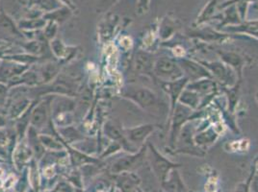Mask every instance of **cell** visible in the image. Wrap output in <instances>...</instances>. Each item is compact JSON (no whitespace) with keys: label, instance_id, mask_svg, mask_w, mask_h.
<instances>
[{"label":"cell","instance_id":"obj_17","mask_svg":"<svg viewBox=\"0 0 258 192\" xmlns=\"http://www.w3.org/2000/svg\"><path fill=\"white\" fill-rule=\"evenodd\" d=\"M221 0H210L208 2V4L205 6V9L203 10L202 14L200 15V17L198 19V23L201 24V23L205 22V21L209 20L213 16V14L215 13L216 8L219 7V2Z\"/></svg>","mask_w":258,"mask_h":192},{"label":"cell","instance_id":"obj_21","mask_svg":"<svg viewBox=\"0 0 258 192\" xmlns=\"http://www.w3.org/2000/svg\"><path fill=\"white\" fill-rule=\"evenodd\" d=\"M254 170L256 172V174H258V159L256 161H255V164H254Z\"/></svg>","mask_w":258,"mask_h":192},{"label":"cell","instance_id":"obj_5","mask_svg":"<svg viewBox=\"0 0 258 192\" xmlns=\"http://www.w3.org/2000/svg\"><path fill=\"white\" fill-rule=\"evenodd\" d=\"M150 152V160H151V168L154 172L155 176L159 181L163 183L170 175L172 170L175 168H179L181 164L175 163L169 160L167 157L162 155L161 153L154 147L153 144H149Z\"/></svg>","mask_w":258,"mask_h":192},{"label":"cell","instance_id":"obj_18","mask_svg":"<svg viewBox=\"0 0 258 192\" xmlns=\"http://www.w3.org/2000/svg\"><path fill=\"white\" fill-rule=\"evenodd\" d=\"M150 3H151V0H139L138 10L140 13H146L150 8Z\"/></svg>","mask_w":258,"mask_h":192},{"label":"cell","instance_id":"obj_8","mask_svg":"<svg viewBox=\"0 0 258 192\" xmlns=\"http://www.w3.org/2000/svg\"><path fill=\"white\" fill-rule=\"evenodd\" d=\"M147 147H143L140 152L136 155L133 156H128V157H124L120 160H118L112 167V171L114 173H120V172H124V171L131 170L135 167H137L138 165H140L143 162V160L146 157L147 154Z\"/></svg>","mask_w":258,"mask_h":192},{"label":"cell","instance_id":"obj_16","mask_svg":"<svg viewBox=\"0 0 258 192\" xmlns=\"http://www.w3.org/2000/svg\"><path fill=\"white\" fill-rule=\"evenodd\" d=\"M178 103L182 104L186 107L190 108L193 111H197L201 107L202 96L197 93L196 91L185 87V89L183 90L181 95L179 97Z\"/></svg>","mask_w":258,"mask_h":192},{"label":"cell","instance_id":"obj_12","mask_svg":"<svg viewBox=\"0 0 258 192\" xmlns=\"http://www.w3.org/2000/svg\"><path fill=\"white\" fill-rule=\"evenodd\" d=\"M218 138L219 133L216 132L215 129L213 127H208L195 134L194 142L201 149L205 150L210 147L212 144H214Z\"/></svg>","mask_w":258,"mask_h":192},{"label":"cell","instance_id":"obj_7","mask_svg":"<svg viewBox=\"0 0 258 192\" xmlns=\"http://www.w3.org/2000/svg\"><path fill=\"white\" fill-rule=\"evenodd\" d=\"M188 83H189V80L186 77H182L178 80L172 81V82L162 83V88L166 92V94L168 95L170 100V113L167 119V123L169 122V119L171 118L174 109L178 104L179 97L181 95L183 90L185 89V87L188 85Z\"/></svg>","mask_w":258,"mask_h":192},{"label":"cell","instance_id":"obj_11","mask_svg":"<svg viewBox=\"0 0 258 192\" xmlns=\"http://www.w3.org/2000/svg\"><path fill=\"white\" fill-rule=\"evenodd\" d=\"M221 61L230 66L235 72L239 79L242 77L243 68L245 66V59L240 54L233 51H218Z\"/></svg>","mask_w":258,"mask_h":192},{"label":"cell","instance_id":"obj_3","mask_svg":"<svg viewBox=\"0 0 258 192\" xmlns=\"http://www.w3.org/2000/svg\"><path fill=\"white\" fill-rule=\"evenodd\" d=\"M153 74L162 82H172L184 77L177 60L169 56H161L155 60Z\"/></svg>","mask_w":258,"mask_h":192},{"label":"cell","instance_id":"obj_1","mask_svg":"<svg viewBox=\"0 0 258 192\" xmlns=\"http://www.w3.org/2000/svg\"><path fill=\"white\" fill-rule=\"evenodd\" d=\"M126 96L144 110L155 115L169 117L170 107L154 91L147 87H133L126 92Z\"/></svg>","mask_w":258,"mask_h":192},{"label":"cell","instance_id":"obj_22","mask_svg":"<svg viewBox=\"0 0 258 192\" xmlns=\"http://www.w3.org/2000/svg\"><path fill=\"white\" fill-rule=\"evenodd\" d=\"M3 175V170L2 169H0V177Z\"/></svg>","mask_w":258,"mask_h":192},{"label":"cell","instance_id":"obj_20","mask_svg":"<svg viewBox=\"0 0 258 192\" xmlns=\"http://www.w3.org/2000/svg\"><path fill=\"white\" fill-rule=\"evenodd\" d=\"M44 175H45L46 177H51V176L53 175V169H52L51 167L46 168L45 171H44Z\"/></svg>","mask_w":258,"mask_h":192},{"label":"cell","instance_id":"obj_4","mask_svg":"<svg viewBox=\"0 0 258 192\" xmlns=\"http://www.w3.org/2000/svg\"><path fill=\"white\" fill-rule=\"evenodd\" d=\"M209 71L211 77L216 82L232 87L236 85L237 81H240L236 72L227 64L222 61L208 62V61H199Z\"/></svg>","mask_w":258,"mask_h":192},{"label":"cell","instance_id":"obj_13","mask_svg":"<svg viewBox=\"0 0 258 192\" xmlns=\"http://www.w3.org/2000/svg\"><path fill=\"white\" fill-rule=\"evenodd\" d=\"M157 126L158 125L155 124H146L136 128L129 129L126 131L128 139L135 144L143 143L156 130Z\"/></svg>","mask_w":258,"mask_h":192},{"label":"cell","instance_id":"obj_2","mask_svg":"<svg viewBox=\"0 0 258 192\" xmlns=\"http://www.w3.org/2000/svg\"><path fill=\"white\" fill-rule=\"evenodd\" d=\"M195 111L178 103L174 109L171 118L169 119V148L174 150L176 148L177 139L182 131L183 127L190 121L193 117Z\"/></svg>","mask_w":258,"mask_h":192},{"label":"cell","instance_id":"obj_14","mask_svg":"<svg viewBox=\"0 0 258 192\" xmlns=\"http://www.w3.org/2000/svg\"><path fill=\"white\" fill-rule=\"evenodd\" d=\"M162 187L166 192H188L184 184L182 178L178 172V168L172 170L166 181L161 183Z\"/></svg>","mask_w":258,"mask_h":192},{"label":"cell","instance_id":"obj_6","mask_svg":"<svg viewBox=\"0 0 258 192\" xmlns=\"http://www.w3.org/2000/svg\"><path fill=\"white\" fill-rule=\"evenodd\" d=\"M177 62L181 67L183 76L186 77L189 80V82H194L204 78H212L209 71L198 61L182 57L177 59Z\"/></svg>","mask_w":258,"mask_h":192},{"label":"cell","instance_id":"obj_9","mask_svg":"<svg viewBox=\"0 0 258 192\" xmlns=\"http://www.w3.org/2000/svg\"><path fill=\"white\" fill-rule=\"evenodd\" d=\"M186 87L196 91L202 97L214 95L217 91V82L212 78H204L194 82H189Z\"/></svg>","mask_w":258,"mask_h":192},{"label":"cell","instance_id":"obj_10","mask_svg":"<svg viewBox=\"0 0 258 192\" xmlns=\"http://www.w3.org/2000/svg\"><path fill=\"white\" fill-rule=\"evenodd\" d=\"M226 34H245L258 40V20L245 21L237 25L226 26L222 29Z\"/></svg>","mask_w":258,"mask_h":192},{"label":"cell","instance_id":"obj_15","mask_svg":"<svg viewBox=\"0 0 258 192\" xmlns=\"http://www.w3.org/2000/svg\"><path fill=\"white\" fill-rule=\"evenodd\" d=\"M155 60L153 56L147 52H139L136 56V69L143 74L152 75Z\"/></svg>","mask_w":258,"mask_h":192},{"label":"cell","instance_id":"obj_19","mask_svg":"<svg viewBox=\"0 0 258 192\" xmlns=\"http://www.w3.org/2000/svg\"><path fill=\"white\" fill-rule=\"evenodd\" d=\"M251 190L252 192H258V174H256L251 182Z\"/></svg>","mask_w":258,"mask_h":192}]
</instances>
